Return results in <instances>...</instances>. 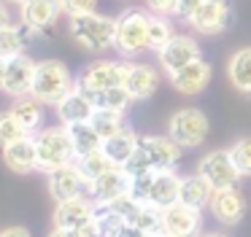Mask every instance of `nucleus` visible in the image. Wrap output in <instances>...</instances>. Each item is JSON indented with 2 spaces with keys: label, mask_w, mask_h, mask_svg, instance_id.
Listing matches in <instances>:
<instances>
[{
  "label": "nucleus",
  "mask_w": 251,
  "mask_h": 237,
  "mask_svg": "<svg viewBox=\"0 0 251 237\" xmlns=\"http://www.w3.org/2000/svg\"><path fill=\"white\" fill-rule=\"evenodd\" d=\"M154 175H157V170H143V172L130 175V194L132 197H138L141 202H149V191H151Z\"/></svg>",
  "instance_id": "36"
},
{
  "label": "nucleus",
  "mask_w": 251,
  "mask_h": 237,
  "mask_svg": "<svg viewBox=\"0 0 251 237\" xmlns=\"http://www.w3.org/2000/svg\"><path fill=\"white\" fill-rule=\"evenodd\" d=\"M89 186V197L95 199L98 205H108L114 202L116 197L130 191V172L125 167H116V170L105 172V175L95 178V181L87 183Z\"/></svg>",
  "instance_id": "12"
},
{
  "label": "nucleus",
  "mask_w": 251,
  "mask_h": 237,
  "mask_svg": "<svg viewBox=\"0 0 251 237\" xmlns=\"http://www.w3.org/2000/svg\"><path fill=\"white\" fill-rule=\"evenodd\" d=\"M216 189L211 186V181H208L205 175H192V178H184L181 181V199L178 202L189 205V208L195 210H202L205 205H211V197Z\"/></svg>",
  "instance_id": "23"
},
{
  "label": "nucleus",
  "mask_w": 251,
  "mask_h": 237,
  "mask_svg": "<svg viewBox=\"0 0 251 237\" xmlns=\"http://www.w3.org/2000/svg\"><path fill=\"white\" fill-rule=\"evenodd\" d=\"M95 102V108H105V111H125L130 105L132 95L125 89V86H114V89H105V92H98V95H89Z\"/></svg>",
  "instance_id": "31"
},
{
  "label": "nucleus",
  "mask_w": 251,
  "mask_h": 237,
  "mask_svg": "<svg viewBox=\"0 0 251 237\" xmlns=\"http://www.w3.org/2000/svg\"><path fill=\"white\" fill-rule=\"evenodd\" d=\"M95 111H98V108H95L92 97H89L84 89H73L71 95L57 105V113H60V118L65 121V127L81 124V121H92Z\"/></svg>",
  "instance_id": "17"
},
{
  "label": "nucleus",
  "mask_w": 251,
  "mask_h": 237,
  "mask_svg": "<svg viewBox=\"0 0 251 237\" xmlns=\"http://www.w3.org/2000/svg\"><path fill=\"white\" fill-rule=\"evenodd\" d=\"M78 167H81L84 178H87V183H89V181H95V178L105 175V172L116 170L119 165H116V162L111 159L103 148H98V151H92V154L81 156V159H78Z\"/></svg>",
  "instance_id": "29"
},
{
  "label": "nucleus",
  "mask_w": 251,
  "mask_h": 237,
  "mask_svg": "<svg viewBox=\"0 0 251 237\" xmlns=\"http://www.w3.org/2000/svg\"><path fill=\"white\" fill-rule=\"evenodd\" d=\"M211 210L222 224H238L243 210H246V199L240 197V191L235 186L216 189L211 197Z\"/></svg>",
  "instance_id": "19"
},
{
  "label": "nucleus",
  "mask_w": 251,
  "mask_h": 237,
  "mask_svg": "<svg viewBox=\"0 0 251 237\" xmlns=\"http://www.w3.org/2000/svg\"><path fill=\"white\" fill-rule=\"evenodd\" d=\"M149 8L154 11V14L165 16V14H176V5H178V0H146Z\"/></svg>",
  "instance_id": "40"
},
{
  "label": "nucleus",
  "mask_w": 251,
  "mask_h": 237,
  "mask_svg": "<svg viewBox=\"0 0 251 237\" xmlns=\"http://www.w3.org/2000/svg\"><path fill=\"white\" fill-rule=\"evenodd\" d=\"M6 86V59H0V89Z\"/></svg>",
  "instance_id": "45"
},
{
  "label": "nucleus",
  "mask_w": 251,
  "mask_h": 237,
  "mask_svg": "<svg viewBox=\"0 0 251 237\" xmlns=\"http://www.w3.org/2000/svg\"><path fill=\"white\" fill-rule=\"evenodd\" d=\"M122 237H157V235H151V232L141 229V226H135V224H127L125 232H122Z\"/></svg>",
  "instance_id": "41"
},
{
  "label": "nucleus",
  "mask_w": 251,
  "mask_h": 237,
  "mask_svg": "<svg viewBox=\"0 0 251 237\" xmlns=\"http://www.w3.org/2000/svg\"><path fill=\"white\" fill-rule=\"evenodd\" d=\"M11 3H25V0H11Z\"/></svg>",
  "instance_id": "48"
},
{
  "label": "nucleus",
  "mask_w": 251,
  "mask_h": 237,
  "mask_svg": "<svg viewBox=\"0 0 251 237\" xmlns=\"http://www.w3.org/2000/svg\"><path fill=\"white\" fill-rule=\"evenodd\" d=\"M116 27L119 19H111V16H100V14H78L71 16V35L73 41H78L84 48H111L116 46Z\"/></svg>",
  "instance_id": "2"
},
{
  "label": "nucleus",
  "mask_w": 251,
  "mask_h": 237,
  "mask_svg": "<svg viewBox=\"0 0 251 237\" xmlns=\"http://www.w3.org/2000/svg\"><path fill=\"white\" fill-rule=\"evenodd\" d=\"M11 113L17 116V121L25 127V132H35V129L44 124V108H41V100L35 95L30 97H19L17 105L11 108Z\"/></svg>",
  "instance_id": "25"
},
{
  "label": "nucleus",
  "mask_w": 251,
  "mask_h": 237,
  "mask_svg": "<svg viewBox=\"0 0 251 237\" xmlns=\"http://www.w3.org/2000/svg\"><path fill=\"white\" fill-rule=\"evenodd\" d=\"M25 127L17 121V116L14 113H0V148H6L8 143H14V140L25 138Z\"/></svg>",
  "instance_id": "34"
},
{
  "label": "nucleus",
  "mask_w": 251,
  "mask_h": 237,
  "mask_svg": "<svg viewBox=\"0 0 251 237\" xmlns=\"http://www.w3.org/2000/svg\"><path fill=\"white\" fill-rule=\"evenodd\" d=\"M0 237H30V232L25 226H8V229L0 232Z\"/></svg>",
  "instance_id": "43"
},
{
  "label": "nucleus",
  "mask_w": 251,
  "mask_h": 237,
  "mask_svg": "<svg viewBox=\"0 0 251 237\" xmlns=\"http://www.w3.org/2000/svg\"><path fill=\"white\" fill-rule=\"evenodd\" d=\"M130 224L141 226V229L151 232V235H162L165 232V224H162V208H157V205L151 202H143L141 210H138V215L130 221Z\"/></svg>",
  "instance_id": "32"
},
{
  "label": "nucleus",
  "mask_w": 251,
  "mask_h": 237,
  "mask_svg": "<svg viewBox=\"0 0 251 237\" xmlns=\"http://www.w3.org/2000/svg\"><path fill=\"white\" fill-rule=\"evenodd\" d=\"M170 78H173V86L181 95H197V92H202L208 86V81H211V65L202 57H197L195 62L181 68L178 73H173Z\"/></svg>",
  "instance_id": "16"
},
{
  "label": "nucleus",
  "mask_w": 251,
  "mask_h": 237,
  "mask_svg": "<svg viewBox=\"0 0 251 237\" xmlns=\"http://www.w3.org/2000/svg\"><path fill=\"white\" fill-rule=\"evenodd\" d=\"M200 172L211 181L213 189L235 186V183H238V175H240L229 151H211V154L200 162Z\"/></svg>",
  "instance_id": "9"
},
{
  "label": "nucleus",
  "mask_w": 251,
  "mask_h": 237,
  "mask_svg": "<svg viewBox=\"0 0 251 237\" xmlns=\"http://www.w3.org/2000/svg\"><path fill=\"white\" fill-rule=\"evenodd\" d=\"M229 78L240 92L251 95V48H240L229 59Z\"/></svg>",
  "instance_id": "28"
},
{
  "label": "nucleus",
  "mask_w": 251,
  "mask_h": 237,
  "mask_svg": "<svg viewBox=\"0 0 251 237\" xmlns=\"http://www.w3.org/2000/svg\"><path fill=\"white\" fill-rule=\"evenodd\" d=\"M229 154H232V162L240 175H251V138H240L229 148Z\"/></svg>",
  "instance_id": "35"
},
{
  "label": "nucleus",
  "mask_w": 251,
  "mask_h": 237,
  "mask_svg": "<svg viewBox=\"0 0 251 237\" xmlns=\"http://www.w3.org/2000/svg\"><path fill=\"white\" fill-rule=\"evenodd\" d=\"M84 183H87V178H84L81 167H78L76 162H71V165H65V167H57V170L49 172V191L57 202L81 194Z\"/></svg>",
  "instance_id": "14"
},
{
  "label": "nucleus",
  "mask_w": 251,
  "mask_h": 237,
  "mask_svg": "<svg viewBox=\"0 0 251 237\" xmlns=\"http://www.w3.org/2000/svg\"><path fill=\"white\" fill-rule=\"evenodd\" d=\"M35 68L38 65L27 57V54H17V57L6 59V86L3 92L14 97H22L33 89V78H35Z\"/></svg>",
  "instance_id": "13"
},
{
  "label": "nucleus",
  "mask_w": 251,
  "mask_h": 237,
  "mask_svg": "<svg viewBox=\"0 0 251 237\" xmlns=\"http://www.w3.org/2000/svg\"><path fill=\"white\" fill-rule=\"evenodd\" d=\"M135 148H138V135L132 132V129H122L119 135L103 140V151H105V154H108L119 167L127 165V159L135 154Z\"/></svg>",
  "instance_id": "24"
},
{
  "label": "nucleus",
  "mask_w": 251,
  "mask_h": 237,
  "mask_svg": "<svg viewBox=\"0 0 251 237\" xmlns=\"http://www.w3.org/2000/svg\"><path fill=\"white\" fill-rule=\"evenodd\" d=\"M71 92H73V78H71L65 65L57 62V59H44V62H38L30 95H35L41 102L60 105Z\"/></svg>",
  "instance_id": "3"
},
{
  "label": "nucleus",
  "mask_w": 251,
  "mask_h": 237,
  "mask_svg": "<svg viewBox=\"0 0 251 237\" xmlns=\"http://www.w3.org/2000/svg\"><path fill=\"white\" fill-rule=\"evenodd\" d=\"M35 148H38V170H44V172H51L57 167H65L78 159L68 127L65 129H44L35 138Z\"/></svg>",
  "instance_id": "4"
},
{
  "label": "nucleus",
  "mask_w": 251,
  "mask_h": 237,
  "mask_svg": "<svg viewBox=\"0 0 251 237\" xmlns=\"http://www.w3.org/2000/svg\"><path fill=\"white\" fill-rule=\"evenodd\" d=\"M173 38V32H170V24L162 19V16H149V48H154V51H162L165 43Z\"/></svg>",
  "instance_id": "33"
},
{
  "label": "nucleus",
  "mask_w": 251,
  "mask_h": 237,
  "mask_svg": "<svg viewBox=\"0 0 251 237\" xmlns=\"http://www.w3.org/2000/svg\"><path fill=\"white\" fill-rule=\"evenodd\" d=\"M68 132H71V140L73 145H76V154L78 159L87 154H92V151L103 148V138L98 135V129L92 127V121H81V124H71L68 127Z\"/></svg>",
  "instance_id": "26"
},
{
  "label": "nucleus",
  "mask_w": 251,
  "mask_h": 237,
  "mask_svg": "<svg viewBox=\"0 0 251 237\" xmlns=\"http://www.w3.org/2000/svg\"><path fill=\"white\" fill-rule=\"evenodd\" d=\"M197 57H200V46H197V41L189 35H173L165 43L162 51H159V62H162V68L168 70L170 75L178 73L181 68H186L189 62H195Z\"/></svg>",
  "instance_id": "10"
},
{
  "label": "nucleus",
  "mask_w": 251,
  "mask_h": 237,
  "mask_svg": "<svg viewBox=\"0 0 251 237\" xmlns=\"http://www.w3.org/2000/svg\"><path fill=\"white\" fill-rule=\"evenodd\" d=\"M157 237H173V235H168V232H162V235H157Z\"/></svg>",
  "instance_id": "47"
},
{
  "label": "nucleus",
  "mask_w": 251,
  "mask_h": 237,
  "mask_svg": "<svg viewBox=\"0 0 251 237\" xmlns=\"http://www.w3.org/2000/svg\"><path fill=\"white\" fill-rule=\"evenodd\" d=\"M127 70H130L127 62H111V59L89 62L78 73V89H84L87 95H98V92L114 89V86H125Z\"/></svg>",
  "instance_id": "5"
},
{
  "label": "nucleus",
  "mask_w": 251,
  "mask_h": 237,
  "mask_svg": "<svg viewBox=\"0 0 251 237\" xmlns=\"http://www.w3.org/2000/svg\"><path fill=\"white\" fill-rule=\"evenodd\" d=\"M11 24V16H8V8L3 3H0V30H3V27H8Z\"/></svg>",
  "instance_id": "44"
},
{
  "label": "nucleus",
  "mask_w": 251,
  "mask_h": 237,
  "mask_svg": "<svg viewBox=\"0 0 251 237\" xmlns=\"http://www.w3.org/2000/svg\"><path fill=\"white\" fill-rule=\"evenodd\" d=\"M202 3H205V0H178V5H176V14H178L181 19L189 22L192 16L197 14V8H200Z\"/></svg>",
  "instance_id": "39"
},
{
  "label": "nucleus",
  "mask_w": 251,
  "mask_h": 237,
  "mask_svg": "<svg viewBox=\"0 0 251 237\" xmlns=\"http://www.w3.org/2000/svg\"><path fill=\"white\" fill-rule=\"evenodd\" d=\"M49 237H84L81 229H68V226H57Z\"/></svg>",
  "instance_id": "42"
},
{
  "label": "nucleus",
  "mask_w": 251,
  "mask_h": 237,
  "mask_svg": "<svg viewBox=\"0 0 251 237\" xmlns=\"http://www.w3.org/2000/svg\"><path fill=\"white\" fill-rule=\"evenodd\" d=\"M141 205H143L141 199L132 197V194L127 191V194H122V197H116L114 202H108V208L114 210V213H119L125 221H132L138 215V210H141Z\"/></svg>",
  "instance_id": "37"
},
{
  "label": "nucleus",
  "mask_w": 251,
  "mask_h": 237,
  "mask_svg": "<svg viewBox=\"0 0 251 237\" xmlns=\"http://www.w3.org/2000/svg\"><path fill=\"white\" fill-rule=\"evenodd\" d=\"M3 159L14 172H30L38 167V148H35V138L25 135V138L14 140L3 148Z\"/></svg>",
  "instance_id": "18"
},
{
  "label": "nucleus",
  "mask_w": 251,
  "mask_h": 237,
  "mask_svg": "<svg viewBox=\"0 0 251 237\" xmlns=\"http://www.w3.org/2000/svg\"><path fill=\"white\" fill-rule=\"evenodd\" d=\"M116 48L122 54H138L149 48V16L138 8H130L119 16L116 27Z\"/></svg>",
  "instance_id": "6"
},
{
  "label": "nucleus",
  "mask_w": 251,
  "mask_h": 237,
  "mask_svg": "<svg viewBox=\"0 0 251 237\" xmlns=\"http://www.w3.org/2000/svg\"><path fill=\"white\" fill-rule=\"evenodd\" d=\"M62 3V11L71 16H78V14H92L98 0H60Z\"/></svg>",
  "instance_id": "38"
},
{
  "label": "nucleus",
  "mask_w": 251,
  "mask_h": 237,
  "mask_svg": "<svg viewBox=\"0 0 251 237\" xmlns=\"http://www.w3.org/2000/svg\"><path fill=\"white\" fill-rule=\"evenodd\" d=\"M60 11H62L60 0H25L22 3V22L30 30H44V27L54 24Z\"/></svg>",
  "instance_id": "21"
},
{
  "label": "nucleus",
  "mask_w": 251,
  "mask_h": 237,
  "mask_svg": "<svg viewBox=\"0 0 251 237\" xmlns=\"http://www.w3.org/2000/svg\"><path fill=\"white\" fill-rule=\"evenodd\" d=\"M30 27H3L0 30V59H11L17 54H22V46H25V38H27Z\"/></svg>",
  "instance_id": "30"
},
{
  "label": "nucleus",
  "mask_w": 251,
  "mask_h": 237,
  "mask_svg": "<svg viewBox=\"0 0 251 237\" xmlns=\"http://www.w3.org/2000/svg\"><path fill=\"white\" fill-rule=\"evenodd\" d=\"M208 135V118L200 108H184L170 118V138L184 148H195Z\"/></svg>",
  "instance_id": "7"
},
{
  "label": "nucleus",
  "mask_w": 251,
  "mask_h": 237,
  "mask_svg": "<svg viewBox=\"0 0 251 237\" xmlns=\"http://www.w3.org/2000/svg\"><path fill=\"white\" fill-rule=\"evenodd\" d=\"M92 127L98 129V135L103 140H108V138H114V135H119L122 129H130V124H127V118L122 111H105V108H100L92 116Z\"/></svg>",
  "instance_id": "27"
},
{
  "label": "nucleus",
  "mask_w": 251,
  "mask_h": 237,
  "mask_svg": "<svg viewBox=\"0 0 251 237\" xmlns=\"http://www.w3.org/2000/svg\"><path fill=\"white\" fill-rule=\"evenodd\" d=\"M200 237H227V235H219V232H208V235H200Z\"/></svg>",
  "instance_id": "46"
},
{
  "label": "nucleus",
  "mask_w": 251,
  "mask_h": 237,
  "mask_svg": "<svg viewBox=\"0 0 251 237\" xmlns=\"http://www.w3.org/2000/svg\"><path fill=\"white\" fill-rule=\"evenodd\" d=\"M181 159V145L173 138H157V135H146L138 138L135 154L127 159L125 170L130 175L143 170H173Z\"/></svg>",
  "instance_id": "1"
},
{
  "label": "nucleus",
  "mask_w": 251,
  "mask_h": 237,
  "mask_svg": "<svg viewBox=\"0 0 251 237\" xmlns=\"http://www.w3.org/2000/svg\"><path fill=\"white\" fill-rule=\"evenodd\" d=\"M95 215H98V202L87 199L81 194L71 199H62L57 202L54 210V226H68V229H87L95 224Z\"/></svg>",
  "instance_id": "8"
},
{
  "label": "nucleus",
  "mask_w": 251,
  "mask_h": 237,
  "mask_svg": "<svg viewBox=\"0 0 251 237\" xmlns=\"http://www.w3.org/2000/svg\"><path fill=\"white\" fill-rule=\"evenodd\" d=\"M165 232L173 237H200V210L184 202H176L162 210Z\"/></svg>",
  "instance_id": "11"
},
{
  "label": "nucleus",
  "mask_w": 251,
  "mask_h": 237,
  "mask_svg": "<svg viewBox=\"0 0 251 237\" xmlns=\"http://www.w3.org/2000/svg\"><path fill=\"white\" fill-rule=\"evenodd\" d=\"M181 199V178L173 170H157L151 183V191H149V202L157 205V208H170Z\"/></svg>",
  "instance_id": "20"
},
{
  "label": "nucleus",
  "mask_w": 251,
  "mask_h": 237,
  "mask_svg": "<svg viewBox=\"0 0 251 237\" xmlns=\"http://www.w3.org/2000/svg\"><path fill=\"white\" fill-rule=\"evenodd\" d=\"M189 22L202 35H216L229 24V5L224 0H205Z\"/></svg>",
  "instance_id": "15"
},
{
  "label": "nucleus",
  "mask_w": 251,
  "mask_h": 237,
  "mask_svg": "<svg viewBox=\"0 0 251 237\" xmlns=\"http://www.w3.org/2000/svg\"><path fill=\"white\" fill-rule=\"evenodd\" d=\"M157 84H159V75L154 68H149V65H130L127 78H125V89L132 95V100H149L157 92Z\"/></svg>",
  "instance_id": "22"
}]
</instances>
